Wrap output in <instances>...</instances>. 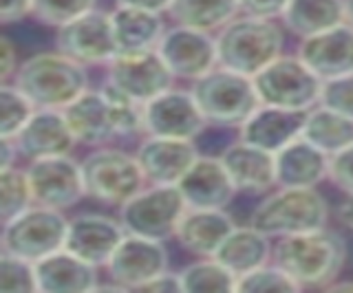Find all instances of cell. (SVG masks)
Instances as JSON below:
<instances>
[{
	"label": "cell",
	"mask_w": 353,
	"mask_h": 293,
	"mask_svg": "<svg viewBox=\"0 0 353 293\" xmlns=\"http://www.w3.org/2000/svg\"><path fill=\"white\" fill-rule=\"evenodd\" d=\"M11 141L16 144L18 153L31 161L69 155L77 144L64 113L55 108H38L27 126Z\"/></svg>",
	"instance_id": "cell-19"
},
{
	"label": "cell",
	"mask_w": 353,
	"mask_h": 293,
	"mask_svg": "<svg viewBox=\"0 0 353 293\" xmlns=\"http://www.w3.org/2000/svg\"><path fill=\"white\" fill-rule=\"evenodd\" d=\"M66 232L69 221L62 216V210L36 205L5 223L3 252L38 263L64 249Z\"/></svg>",
	"instance_id": "cell-8"
},
{
	"label": "cell",
	"mask_w": 353,
	"mask_h": 293,
	"mask_svg": "<svg viewBox=\"0 0 353 293\" xmlns=\"http://www.w3.org/2000/svg\"><path fill=\"white\" fill-rule=\"evenodd\" d=\"M234 221L223 210L188 208L176 227L179 243L196 256L212 258L221 243L234 232Z\"/></svg>",
	"instance_id": "cell-26"
},
{
	"label": "cell",
	"mask_w": 353,
	"mask_h": 293,
	"mask_svg": "<svg viewBox=\"0 0 353 293\" xmlns=\"http://www.w3.org/2000/svg\"><path fill=\"white\" fill-rule=\"evenodd\" d=\"M329 177V155L305 137H296L276 153V181L281 188H316Z\"/></svg>",
	"instance_id": "cell-24"
},
{
	"label": "cell",
	"mask_w": 353,
	"mask_h": 293,
	"mask_svg": "<svg viewBox=\"0 0 353 293\" xmlns=\"http://www.w3.org/2000/svg\"><path fill=\"white\" fill-rule=\"evenodd\" d=\"M141 291H157V293H181L183 285H181V276L179 274H168L163 271L161 276L152 278L150 282L141 287Z\"/></svg>",
	"instance_id": "cell-41"
},
{
	"label": "cell",
	"mask_w": 353,
	"mask_h": 293,
	"mask_svg": "<svg viewBox=\"0 0 353 293\" xmlns=\"http://www.w3.org/2000/svg\"><path fill=\"white\" fill-rule=\"evenodd\" d=\"M27 177L33 192V203L47 205V208L66 210L86 194L82 164H77L69 155L31 161Z\"/></svg>",
	"instance_id": "cell-12"
},
{
	"label": "cell",
	"mask_w": 353,
	"mask_h": 293,
	"mask_svg": "<svg viewBox=\"0 0 353 293\" xmlns=\"http://www.w3.org/2000/svg\"><path fill=\"white\" fill-rule=\"evenodd\" d=\"M318 104L334 108V111L347 117H353V73L325 80Z\"/></svg>",
	"instance_id": "cell-38"
},
{
	"label": "cell",
	"mask_w": 353,
	"mask_h": 293,
	"mask_svg": "<svg viewBox=\"0 0 353 293\" xmlns=\"http://www.w3.org/2000/svg\"><path fill=\"white\" fill-rule=\"evenodd\" d=\"M0 287L5 293H33L38 289L36 263L3 252V278Z\"/></svg>",
	"instance_id": "cell-37"
},
{
	"label": "cell",
	"mask_w": 353,
	"mask_h": 293,
	"mask_svg": "<svg viewBox=\"0 0 353 293\" xmlns=\"http://www.w3.org/2000/svg\"><path fill=\"white\" fill-rule=\"evenodd\" d=\"M303 289L298 282L279 265H263L239 276L236 291L239 293H292Z\"/></svg>",
	"instance_id": "cell-34"
},
{
	"label": "cell",
	"mask_w": 353,
	"mask_h": 293,
	"mask_svg": "<svg viewBox=\"0 0 353 293\" xmlns=\"http://www.w3.org/2000/svg\"><path fill=\"white\" fill-rule=\"evenodd\" d=\"M172 0H117V7H132V9H143V12L161 14L168 12Z\"/></svg>",
	"instance_id": "cell-43"
},
{
	"label": "cell",
	"mask_w": 353,
	"mask_h": 293,
	"mask_svg": "<svg viewBox=\"0 0 353 293\" xmlns=\"http://www.w3.org/2000/svg\"><path fill=\"white\" fill-rule=\"evenodd\" d=\"M157 51L168 64L174 78L199 80L201 75L216 69L219 53L216 38H210L208 31L176 25L163 34Z\"/></svg>",
	"instance_id": "cell-15"
},
{
	"label": "cell",
	"mask_w": 353,
	"mask_h": 293,
	"mask_svg": "<svg viewBox=\"0 0 353 293\" xmlns=\"http://www.w3.org/2000/svg\"><path fill=\"white\" fill-rule=\"evenodd\" d=\"M18 64H16V49L11 45V40L3 38V64H0V73H3V80L7 82L11 75H16Z\"/></svg>",
	"instance_id": "cell-44"
},
{
	"label": "cell",
	"mask_w": 353,
	"mask_h": 293,
	"mask_svg": "<svg viewBox=\"0 0 353 293\" xmlns=\"http://www.w3.org/2000/svg\"><path fill=\"white\" fill-rule=\"evenodd\" d=\"M301 137L312 141L329 157H334L353 144V117L320 104L314 111H307Z\"/></svg>",
	"instance_id": "cell-30"
},
{
	"label": "cell",
	"mask_w": 353,
	"mask_h": 293,
	"mask_svg": "<svg viewBox=\"0 0 353 293\" xmlns=\"http://www.w3.org/2000/svg\"><path fill=\"white\" fill-rule=\"evenodd\" d=\"M205 124L194 95L188 91L168 89L143 104V130L154 137L194 139Z\"/></svg>",
	"instance_id": "cell-16"
},
{
	"label": "cell",
	"mask_w": 353,
	"mask_h": 293,
	"mask_svg": "<svg viewBox=\"0 0 353 293\" xmlns=\"http://www.w3.org/2000/svg\"><path fill=\"white\" fill-rule=\"evenodd\" d=\"M327 216V201L316 188H281L254 210L250 225L270 238H283L320 230Z\"/></svg>",
	"instance_id": "cell-6"
},
{
	"label": "cell",
	"mask_w": 353,
	"mask_h": 293,
	"mask_svg": "<svg viewBox=\"0 0 353 293\" xmlns=\"http://www.w3.org/2000/svg\"><path fill=\"white\" fill-rule=\"evenodd\" d=\"M290 0H239L241 12H245L248 16L256 18H276L283 16Z\"/></svg>",
	"instance_id": "cell-40"
},
{
	"label": "cell",
	"mask_w": 353,
	"mask_h": 293,
	"mask_svg": "<svg viewBox=\"0 0 353 293\" xmlns=\"http://www.w3.org/2000/svg\"><path fill=\"white\" fill-rule=\"evenodd\" d=\"M106 269L119 289H141L146 282L168 271V252L157 238L126 232Z\"/></svg>",
	"instance_id": "cell-13"
},
{
	"label": "cell",
	"mask_w": 353,
	"mask_h": 293,
	"mask_svg": "<svg viewBox=\"0 0 353 293\" xmlns=\"http://www.w3.org/2000/svg\"><path fill=\"white\" fill-rule=\"evenodd\" d=\"M97 267L60 249L36 263L38 289L42 293H84L97 289Z\"/></svg>",
	"instance_id": "cell-25"
},
{
	"label": "cell",
	"mask_w": 353,
	"mask_h": 293,
	"mask_svg": "<svg viewBox=\"0 0 353 293\" xmlns=\"http://www.w3.org/2000/svg\"><path fill=\"white\" fill-rule=\"evenodd\" d=\"M283 31L270 18H234L216 36L219 64L254 78L281 56Z\"/></svg>",
	"instance_id": "cell-4"
},
{
	"label": "cell",
	"mask_w": 353,
	"mask_h": 293,
	"mask_svg": "<svg viewBox=\"0 0 353 293\" xmlns=\"http://www.w3.org/2000/svg\"><path fill=\"white\" fill-rule=\"evenodd\" d=\"M0 102H3V119H0V128H3V139H14L27 122L38 111L29 97L22 93L18 86L5 84L0 91Z\"/></svg>",
	"instance_id": "cell-35"
},
{
	"label": "cell",
	"mask_w": 353,
	"mask_h": 293,
	"mask_svg": "<svg viewBox=\"0 0 353 293\" xmlns=\"http://www.w3.org/2000/svg\"><path fill=\"white\" fill-rule=\"evenodd\" d=\"M62 113L77 144L86 146H102L143 128V104L130 100L110 82L102 86V91H84Z\"/></svg>",
	"instance_id": "cell-1"
},
{
	"label": "cell",
	"mask_w": 353,
	"mask_h": 293,
	"mask_svg": "<svg viewBox=\"0 0 353 293\" xmlns=\"http://www.w3.org/2000/svg\"><path fill=\"white\" fill-rule=\"evenodd\" d=\"M329 289H336V291H349V289H353V282H342V285H331Z\"/></svg>",
	"instance_id": "cell-47"
},
{
	"label": "cell",
	"mask_w": 353,
	"mask_h": 293,
	"mask_svg": "<svg viewBox=\"0 0 353 293\" xmlns=\"http://www.w3.org/2000/svg\"><path fill=\"white\" fill-rule=\"evenodd\" d=\"M281 18L292 34L309 38L347 23L345 0H290Z\"/></svg>",
	"instance_id": "cell-29"
},
{
	"label": "cell",
	"mask_w": 353,
	"mask_h": 293,
	"mask_svg": "<svg viewBox=\"0 0 353 293\" xmlns=\"http://www.w3.org/2000/svg\"><path fill=\"white\" fill-rule=\"evenodd\" d=\"M0 194H3V205H0V214H3V223L16 219L18 214L31 208L33 192L29 186L27 172L16 168H3V177H0Z\"/></svg>",
	"instance_id": "cell-33"
},
{
	"label": "cell",
	"mask_w": 353,
	"mask_h": 293,
	"mask_svg": "<svg viewBox=\"0 0 353 293\" xmlns=\"http://www.w3.org/2000/svg\"><path fill=\"white\" fill-rule=\"evenodd\" d=\"M14 84L36 104V108L64 111L88 91V75L84 64L64 56L62 51L38 53L20 64Z\"/></svg>",
	"instance_id": "cell-3"
},
{
	"label": "cell",
	"mask_w": 353,
	"mask_h": 293,
	"mask_svg": "<svg viewBox=\"0 0 353 293\" xmlns=\"http://www.w3.org/2000/svg\"><path fill=\"white\" fill-rule=\"evenodd\" d=\"M338 219L345 223L349 230H353V194H349V197L340 203L338 208Z\"/></svg>",
	"instance_id": "cell-45"
},
{
	"label": "cell",
	"mask_w": 353,
	"mask_h": 293,
	"mask_svg": "<svg viewBox=\"0 0 353 293\" xmlns=\"http://www.w3.org/2000/svg\"><path fill=\"white\" fill-rule=\"evenodd\" d=\"M95 9V0H33V16L40 23L60 29Z\"/></svg>",
	"instance_id": "cell-36"
},
{
	"label": "cell",
	"mask_w": 353,
	"mask_h": 293,
	"mask_svg": "<svg viewBox=\"0 0 353 293\" xmlns=\"http://www.w3.org/2000/svg\"><path fill=\"white\" fill-rule=\"evenodd\" d=\"M305 119L307 111H287V108L261 104L241 126V139L270 153H279L290 141L301 137Z\"/></svg>",
	"instance_id": "cell-22"
},
{
	"label": "cell",
	"mask_w": 353,
	"mask_h": 293,
	"mask_svg": "<svg viewBox=\"0 0 353 293\" xmlns=\"http://www.w3.org/2000/svg\"><path fill=\"white\" fill-rule=\"evenodd\" d=\"M174 75L157 49L139 53H117L108 62V80L130 100L148 104L157 95L172 89Z\"/></svg>",
	"instance_id": "cell-11"
},
{
	"label": "cell",
	"mask_w": 353,
	"mask_h": 293,
	"mask_svg": "<svg viewBox=\"0 0 353 293\" xmlns=\"http://www.w3.org/2000/svg\"><path fill=\"white\" fill-rule=\"evenodd\" d=\"M270 254H272L270 236L250 225V227H234V232L221 243L212 258L223 263L232 274L243 276L252 269L268 265Z\"/></svg>",
	"instance_id": "cell-28"
},
{
	"label": "cell",
	"mask_w": 353,
	"mask_h": 293,
	"mask_svg": "<svg viewBox=\"0 0 353 293\" xmlns=\"http://www.w3.org/2000/svg\"><path fill=\"white\" fill-rule=\"evenodd\" d=\"M298 58L323 82L353 73V27L342 23L316 36L303 38Z\"/></svg>",
	"instance_id": "cell-20"
},
{
	"label": "cell",
	"mask_w": 353,
	"mask_h": 293,
	"mask_svg": "<svg viewBox=\"0 0 353 293\" xmlns=\"http://www.w3.org/2000/svg\"><path fill=\"white\" fill-rule=\"evenodd\" d=\"M82 177L88 197L102 203L124 205L143 188V170L137 157H130L121 150L102 148L82 161Z\"/></svg>",
	"instance_id": "cell-9"
},
{
	"label": "cell",
	"mask_w": 353,
	"mask_h": 293,
	"mask_svg": "<svg viewBox=\"0 0 353 293\" xmlns=\"http://www.w3.org/2000/svg\"><path fill=\"white\" fill-rule=\"evenodd\" d=\"M185 210L188 203L176 186H152L121 205L119 221L128 234L163 241L176 234Z\"/></svg>",
	"instance_id": "cell-10"
},
{
	"label": "cell",
	"mask_w": 353,
	"mask_h": 293,
	"mask_svg": "<svg viewBox=\"0 0 353 293\" xmlns=\"http://www.w3.org/2000/svg\"><path fill=\"white\" fill-rule=\"evenodd\" d=\"M252 80L261 104L287 111H312L323 91V80L301 58L290 56H279Z\"/></svg>",
	"instance_id": "cell-7"
},
{
	"label": "cell",
	"mask_w": 353,
	"mask_h": 293,
	"mask_svg": "<svg viewBox=\"0 0 353 293\" xmlns=\"http://www.w3.org/2000/svg\"><path fill=\"white\" fill-rule=\"evenodd\" d=\"M329 179L340 190L353 194V144L342 150V153L329 157Z\"/></svg>",
	"instance_id": "cell-39"
},
{
	"label": "cell",
	"mask_w": 353,
	"mask_h": 293,
	"mask_svg": "<svg viewBox=\"0 0 353 293\" xmlns=\"http://www.w3.org/2000/svg\"><path fill=\"white\" fill-rule=\"evenodd\" d=\"M221 161H223L239 192L263 194L279 186V181H276V153H270V150H263L241 139L239 144H232L221 155Z\"/></svg>",
	"instance_id": "cell-23"
},
{
	"label": "cell",
	"mask_w": 353,
	"mask_h": 293,
	"mask_svg": "<svg viewBox=\"0 0 353 293\" xmlns=\"http://www.w3.org/2000/svg\"><path fill=\"white\" fill-rule=\"evenodd\" d=\"M199 159L192 139L150 135L137 150L143 177L152 186H176Z\"/></svg>",
	"instance_id": "cell-18"
},
{
	"label": "cell",
	"mask_w": 353,
	"mask_h": 293,
	"mask_svg": "<svg viewBox=\"0 0 353 293\" xmlns=\"http://www.w3.org/2000/svg\"><path fill=\"white\" fill-rule=\"evenodd\" d=\"M345 14H347V23L353 27V0H345Z\"/></svg>",
	"instance_id": "cell-46"
},
{
	"label": "cell",
	"mask_w": 353,
	"mask_h": 293,
	"mask_svg": "<svg viewBox=\"0 0 353 293\" xmlns=\"http://www.w3.org/2000/svg\"><path fill=\"white\" fill-rule=\"evenodd\" d=\"M190 93L205 122L216 126H243L261 106L254 80L221 64L194 80Z\"/></svg>",
	"instance_id": "cell-5"
},
{
	"label": "cell",
	"mask_w": 353,
	"mask_h": 293,
	"mask_svg": "<svg viewBox=\"0 0 353 293\" xmlns=\"http://www.w3.org/2000/svg\"><path fill=\"white\" fill-rule=\"evenodd\" d=\"M176 188L181 190L188 208L201 210H223L239 192L221 157H199Z\"/></svg>",
	"instance_id": "cell-21"
},
{
	"label": "cell",
	"mask_w": 353,
	"mask_h": 293,
	"mask_svg": "<svg viewBox=\"0 0 353 293\" xmlns=\"http://www.w3.org/2000/svg\"><path fill=\"white\" fill-rule=\"evenodd\" d=\"M113 34L117 53H139L157 49L165 34L161 14L143 12L132 7H117L113 14Z\"/></svg>",
	"instance_id": "cell-27"
},
{
	"label": "cell",
	"mask_w": 353,
	"mask_h": 293,
	"mask_svg": "<svg viewBox=\"0 0 353 293\" xmlns=\"http://www.w3.org/2000/svg\"><path fill=\"white\" fill-rule=\"evenodd\" d=\"M179 276H181L183 293H230L236 291V280H239V276L232 274L216 258L192 263Z\"/></svg>",
	"instance_id": "cell-32"
},
{
	"label": "cell",
	"mask_w": 353,
	"mask_h": 293,
	"mask_svg": "<svg viewBox=\"0 0 353 293\" xmlns=\"http://www.w3.org/2000/svg\"><path fill=\"white\" fill-rule=\"evenodd\" d=\"M168 12L176 25L210 34L232 23L241 7L239 0H172Z\"/></svg>",
	"instance_id": "cell-31"
},
{
	"label": "cell",
	"mask_w": 353,
	"mask_h": 293,
	"mask_svg": "<svg viewBox=\"0 0 353 293\" xmlns=\"http://www.w3.org/2000/svg\"><path fill=\"white\" fill-rule=\"evenodd\" d=\"M29 14H33V0H3V12H0V18H3L5 25L22 20Z\"/></svg>",
	"instance_id": "cell-42"
},
{
	"label": "cell",
	"mask_w": 353,
	"mask_h": 293,
	"mask_svg": "<svg viewBox=\"0 0 353 293\" xmlns=\"http://www.w3.org/2000/svg\"><path fill=\"white\" fill-rule=\"evenodd\" d=\"M124 236L126 230L121 221L117 223L102 214H80L69 221L64 249L95 267H106Z\"/></svg>",
	"instance_id": "cell-17"
},
{
	"label": "cell",
	"mask_w": 353,
	"mask_h": 293,
	"mask_svg": "<svg viewBox=\"0 0 353 293\" xmlns=\"http://www.w3.org/2000/svg\"><path fill=\"white\" fill-rule=\"evenodd\" d=\"M58 49L80 64H108L117 56L113 20L104 12H88L58 29Z\"/></svg>",
	"instance_id": "cell-14"
},
{
	"label": "cell",
	"mask_w": 353,
	"mask_h": 293,
	"mask_svg": "<svg viewBox=\"0 0 353 293\" xmlns=\"http://www.w3.org/2000/svg\"><path fill=\"white\" fill-rule=\"evenodd\" d=\"M345 238L327 227L283 236L274 247L276 265L301 287H331L345 267Z\"/></svg>",
	"instance_id": "cell-2"
}]
</instances>
